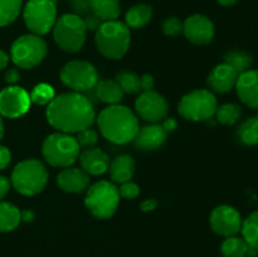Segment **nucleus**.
Returning <instances> with one entry per match:
<instances>
[{"label":"nucleus","mask_w":258,"mask_h":257,"mask_svg":"<svg viewBox=\"0 0 258 257\" xmlns=\"http://www.w3.org/2000/svg\"><path fill=\"white\" fill-rule=\"evenodd\" d=\"M8 62H9V57L5 52L0 50V71L4 70L5 67L8 66Z\"/></svg>","instance_id":"obj_45"},{"label":"nucleus","mask_w":258,"mask_h":257,"mask_svg":"<svg viewBox=\"0 0 258 257\" xmlns=\"http://www.w3.org/2000/svg\"><path fill=\"white\" fill-rule=\"evenodd\" d=\"M183 33L193 44H208L214 38V24L206 15L194 14L183 23Z\"/></svg>","instance_id":"obj_15"},{"label":"nucleus","mask_w":258,"mask_h":257,"mask_svg":"<svg viewBox=\"0 0 258 257\" xmlns=\"http://www.w3.org/2000/svg\"><path fill=\"white\" fill-rule=\"evenodd\" d=\"M141 91H151L154 87V78L151 75H144L140 77Z\"/></svg>","instance_id":"obj_40"},{"label":"nucleus","mask_w":258,"mask_h":257,"mask_svg":"<svg viewBox=\"0 0 258 257\" xmlns=\"http://www.w3.org/2000/svg\"><path fill=\"white\" fill-rule=\"evenodd\" d=\"M10 52L13 62L18 67L30 70L44 59L47 54V44L40 35L25 34L13 43Z\"/></svg>","instance_id":"obj_10"},{"label":"nucleus","mask_w":258,"mask_h":257,"mask_svg":"<svg viewBox=\"0 0 258 257\" xmlns=\"http://www.w3.org/2000/svg\"><path fill=\"white\" fill-rule=\"evenodd\" d=\"M211 227L217 234L224 237L236 236L241 232L242 218L234 207L219 206L211 214Z\"/></svg>","instance_id":"obj_13"},{"label":"nucleus","mask_w":258,"mask_h":257,"mask_svg":"<svg viewBox=\"0 0 258 257\" xmlns=\"http://www.w3.org/2000/svg\"><path fill=\"white\" fill-rule=\"evenodd\" d=\"M161 126H163V128L166 131V133H171V131H174L176 128V121L174 120V118L169 117L164 121Z\"/></svg>","instance_id":"obj_44"},{"label":"nucleus","mask_w":258,"mask_h":257,"mask_svg":"<svg viewBox=\"0 0 258 257\" xmlns=\"http://www.w3.org/2000/svg\"><path fill=\"white\" fill-rule=\"evenodd\" d=\"M138 115L148 122L156 123L166 118L169 111L168 101L155 91H144L135 102Z\"/></svg>","instance_id":"obj_12"},{"label":"nucleus","mask_w":258,"mask_h":257,"mask_svg":"<svg viewBox=\"0 0 258 257\" xmlns=\"http://www.w3.org/2000/svg\"><path fill=\"white\" fill-rule=\"evenodd\" d=\"M163 32L168 37H176L183 32V22L176 17H170L164 20Z\"/></svg>","instance_id":"obj_35"},{"label":"nucleus","mask_w":258,"mask_h":257,"mask_svg":"<svg viewBox=\"0 0 258 257\" xmlns=\"http://www.w3.org/2000/svg\"><path fill=\"white\" fill-rule=\"evenodd\" d=\"M241 233L248 246L258 248V211L251 213L244 221H242Z\"/></svg>","instance_id":"obj_31"},{"label":"nucleus","mask_w":258,"mask_h":257,"mask_svg":"<svg viewBox=\"0 0 258 257\" xmlns=\"http://www.w3.org/2000/svg\"><path fill=\"white\" fill-rule=\"evenodd\" d=\"M42 153L48 164L57 168H68L80 155V145L76 138L66 133H55L45 138Z\"/></svg>","instance_id":"obj_4"},{"label":"nucleus","mask_w":258,"mask_h":257,"mask_svg":"<svg viewBox=\"0 0 258 257\" xmlns=\"http://www.w3.org/2000/svg\"><path fill=\"white\" fill-rule=\"evenodd\" d=\"M87 29L83 19L76 14H63L55 20L53 37L58 47L67 53H77L83 47Z\"/></svg>","instance_id":"obj_6"},{"label":"nucleus","mask_w":258,"mask_h":257,"mask_svg":"<svg viewBox=\"0 0 258 257\" xmlns=\"http://www.w3.org/2000/svg\"><path fill=\"white\" fill-rule=\"evenodd\" d=\"M238 73L227 63H221L211 71L208 76V86L218 93H227L236 87Z\"/></svg>","instance_id":"obj_17"},{"label":"nucleus","mask_w":258,"mask_h":257,"mask_svg":"<svg viewBox=\"0 0 258 257\" xmlns=\"http://www.w3.org/2000/svg\"><path fill=\"white\" fill-rule=\"evenodd\" d=\"M19 72H18L17 68H12V70L8 71L7 73H5V81H7L8 83H15L19 81Z\"/></svg>","instance_id":"obj_43"},{"label":"nucleus","mask_w":258,"mask_h":257,"mask_svg":"<svg viewBox=\"0 0 258 257\" xmlns=\"http://www.w3.org/2000/svg\"><path fill=\"white\" fill-rule=\"evenodd\" d=\"M237 95L251 108H258V70L241 73L236 83Z\"/></svg>","instance_id":"obj_16"},{"label":"nucleus","mask_w":258,"mask_h":257,"mask_svg":"<svg viewBox=\"0 0 258 257\" xmlns=\"http://www.w3.org/2000/svg\"><path fill=\"white\" fill-rule=\"evenodd\" d=\"M23 0H0V27L14 22L20 14Z\"/></svg>","instance_id":"obj_30"},{"label":"nucleus","mask_w":258,"mask_h":257,"mask_svg":"<svg viewBox=\"0 0 258 257\" xmlns=\"http://www.w3.org/2000/svg\"><path fill=\"white\" fill-rule=\"evenodd\" d=\"M120 203L117 186L110 181L101 180L88 188L85 204L88 211L98 219H107L115 214Z\"/></svg>","instance_id":"obj_7"},{"label":"nucleus","mask_w":258,"mask_h":257,"mask_svg":"<svg viewBox=\"0 0 258 257\" xmlns=\"http://www.w3.org/2000/svg\"><path fill=\"white\" fill-rule=\"evenodd\" d=\"M20 218L23 219V221L28 222V221H32L33 218H34V214L32 213V212L29 211H25V212H20Z\"/></svg>","instance_id":"obj_46"},{"label":"nucleus","mask_w":258,"mask_h":257,"mask_svg":"<svg viewBox=\"0 0 258 257\" xmlns=\"http://www.w3.org/2000/svg\"><path fill=\"white\" fill-rule=\"evenodd\" d=\"M115 82L120 86L123 93L135 95L141 91L140 77L131 71H121L116 75Z\"/></svg>","instance_id":"obj_29"},{"label":"nucleus","mask_w":258,"mask_h":257,"mask_svg":"<svg viewBox=\"0 0 258 257\" xmlns=\"http://www.w3.org/2000/svg\"><path fill=\"white\" fill-rule=\"evenodd\" d=\"M60 80L76 92H86L96 87L98 73L95 66L86 60H71L60 70Z\"/></svg>","instance_id":"obj_11"},{"label":"nucleus","mask_w":258,"mask_h":257,"mask_svg":"<svg viewBox=\"0 0 258 257\" xmlns=\"http://www.w3.org/2000/svg\"><path fill=\"white\" fill-rule=\"evenodd\" d=\"M10 160H12V155H10L9 149L0 145V170L7 168L10 164Z\"/></svg>","instance_id":"obj_39"},{"label":"nucleus","mask_w":258,"mask_h":257,"mask_svg":"<svg viewBox=\"0 0 258 257\" xmlns=\"http://www.w3.org/2000/svg\"><path fill=\"white\" fill-rule=\"evenodd\" d=\"M3 135H4V123H3L2 116H0V139L3 138Z\"/></svg>","instance_id":"obj_48"},{"label":"nucleus","mask_w":258,"mask_h":257,"mask_svg":"<svg viewBox=\"0 0 258 257\" xmlns=\"http://www.w3.org/2000/svg\"><path fill=\"white\" fill-rule=\"evenodd\" d=\"M52 2H57V0H52Z\"/></svg>","instance_id":"obj_49"},{"label":"nucleus","mask_w":258,"mask_h":257,"mask_svg":"<svg viewBox=\"0 0 258 257\" xmlns=\"http://www.w3.org/2000/svg\"><path fill=\"white\" fill-rule=\"evenodd\" d=\"M118 193H120V197H123L126 199H134L140 193V188H139L138 184L126 181V183L121 184L120 189H118Z\"/></svg>","instance_id":"obj_36"},{"label":"nucleus","mask_w":258,"mask_h":257,"mask_svg":"<svg viewBox=\"0 0 258 257\" xmlns=\"http://www.w3.org/2000/svg\"><path fill=\"white\" fill-rule=\"evenodd\" d=\"M159 206V202L155 201V199H148V201L143 202L140 206L141 211L143 212H151L154 209H156V207Z\"/></svg>","instance_id":"obj_41"},{"label":"nucleus","mask_w":258,"mask_h":257,"mask_svg":"<svg viewBox=\"0 0 258 257\" xmlns=\"http://www.w3.org/2000/svg\"><path fill=\"white\" fill-rule=\"evenodd\" d=\"M96 95L102 102L108 105H118L122 101L123 92L120 86L111 80H103L96 85Z\"/></svg>","instance_id":"obj_23"},{"label":"nucleus","mask_w":258,"mask_h":257,"mask_svg":"<svg viewBox=\"0 0 258 257\" xmlns=\"http://www.w3.org/2000/svg\"><path fill=\"white\" fill-rule=\"evenodd\" d=\"M248 244L243 238L232 236L227 237L221 246V252L223 257H247Z\"/></svg>","instance_id":"obj_27"},{"label":"nucleus","mask_w":258,"mask_h":257,"mask_svg":"<svg viewBox=\"0 0 258 257\" xmlns=\"http://www.w3.org/2000/svg\"><path fill=\"white\" fill-rule=\"evenodd\" d=\"M239 141L247 146L258 145V117H249L241 123L237 131Z\"/></svg>","instance_id":"obj_28"},{"label":"nucleus","mask_w":258,"mask_h":257,"mask_svg":"<svg viewBox=\"0 0 258 257\" xmlns=\"http://www.w3.org/2000/svg\"><path fill=\"white\" fill-rule=\"evenodd\" d=\"M29 97H30V102H34L40 106L48 105V103L54 98V91H53V88L50 87L49 85L40 83V85L35 86V87L33 88Z\"/></svg>","instance_id":"obj_33"},{"label":"nucleus","mask_w":258,"mask_h":257,"mask_svg":"<svg viewBox=\"0 0 258 257\" xmlns=\"http://www.w3.org/2000/svg\"><path fill=\"white\" fill-rule=\"evenodd\" d=\"M29 106V95L22 87L10 86L0 92V116L17 118L24 115Z\"/></svg>","instance_id":"obj_14"},{"label":"nucleus","mask_w":258,"mask_h":257,"mask_svg":"<svg viewBox=\"0 0 258 257\" xmlns=\"http://www.w3.org/2000/svg\"><path fill=\"white\" fill-rule=\"evenodd\" d=\"M166 139V131L163 126L158 123L144 126L139 128L135 139L133 140L134 146L140 151H150L160 148Z\"/></svg>","instance_id":"obj_18"},{"label":"nucleus","mask_w":258,"mask_h":257,"mask_svg":"<svg viewBox=\"0 0 258 257\" xmlns=\"http://www.w3.org/2000/svg\"><path fill=\"white\" fill-rule=\"evenodd\" d=\"M20 221V211L17 207L7 202H0V232L13 231Z\"/></svg>","instance_id":"obj_26"},{"label":"nucleus","mask_w":258,"mask_h":257,"mask_svg":"<svg viewBox=\"0 0 258 257\" xmlns=\"http://www.w3.org/2000/svg\"><path fill=\"white\" fill-rule=\"evenodd\" d=\"M217 98L208 90H194L180 100L178 111L185 120L207 121L216 113Z\"/></svg>","instance_id":"obj_8"},{"label":"nucleus","mask_w":258,"mask_h":257,"mask_svg":"<svg viewBox=\"0 0 258 257\" xmlns=\"http://www.w3.org/2000/svg\"><path fill=\"white\" fill-rule=\"evenodd\" d=\"M96 47L103 57L108 59H120L130 47L131 35L125 23L107 20L96 30Z\"/></svg>","instance_id":"obj_3"},{"label":"nucleus","mask_w":258,"mask_h":257,"mask_svg":"<svg viewBox=\"0 0 258 257\" xmlns=\"http://www.w3.org/2000/svg\"><path fill=\"white\" fill-rule=\"evenodd\" d=\"M57 183L66 193H83L88 189L90 178L83 169L67 168L58 174Z\"/></svg>","instance_id":"obj_19"},{"label":"nucleus","mask_w":258,"mask_h":257,"mask_svg":"<svg viewBox=\"0 0 258 257\" xmlns=\"http://www.w3.org/2000/svg\"><path fill=\"white\" fill-rule=\"evenodd\" d=\"M217 121L222 125L232 126L241 118L242 108L236 103H224L217 107Z\"/></svg>","instance_id":"obj_32"},{"label":"nucleus","mask_w":258,"mask_h":257,"mask_svg":"<svg viewBox=\"0 0 258 257\" xmlns=\"http://www.w3.org/2000/svg\"><path fill=\"white\" fill-rule=\"evenodd\" d=\"M47 120L60 133L78 134L88 128L96 117L95 108L80 92L62 93L48 103Z\"/></svg>","instance_id":"obj_1"},{"label":"nucleus","mask_w":258,"mask_h":257,"mask_svg":"<svg viewBox=\"0 0 258 257\" xmlns=\"http://www.w3.org/2000/svg\"><path fill=\"white\" fill-rule=\"evenodd\" d=\"M28 29L37 35H44L54 27L57 8L52 0H29L23 10Z\"/></svg>","instance_id":"obj_9"},{"label":"nucleus","mask_w":258,"mask_h":257,"mask_svg":"<svg viewBox=\"0 0 258 257\" xmlns=\"http://www.w3.org/2000/svg\"><path fill=\"white\" fill-rule=\"evenodd\" d=\"M70 7L73 14L78 15V17L87 15L88 13H91L90 0H70Z\"/></svg>","instance_id":"obj_37"},{"label":"nucleus","mask_w":258,"mask_h":257,"mask_svg":"<svg viewBox=\"0 0 258 257\" xmlns=\"http://www.w3.org/2000/svg\"><path fill=\"white\" fill-rule=\"evenodd\" d=\"M223 63L231 66L238 75H241L251 70L253 65V57L244 50H229L224 54Z\"/></svg>","instance_id":"obj_25"},{"label":"nucleus","mask_w":258,"mask_h":257,"mask_svg":"<svg viewBox=\"0 0 258 257\" xmlns=\"http://www.w3.org/2000/svg\"><path fill=\"white\" fill-rule=\"evenodd\" d=\"M257 117H258V115H257Z\"/></svg>","instance_id":"obj_50"},{"label":"nucleus","mask_w":258,"mask_h":257,"mask_svg":"<svg viewBox=\"0 0 258 257\" xmlns=\"http://www.w3.org/2000/svg\"><path fill=\"white\" fill-rule=\"evenodd\" d=\"M80 163L83 170L91 175H101L106 173L110 165L107 154L97 148L85 149L80 154Z\"/></svg>","instance_id":"obj_20"},{"label":"nucleus","mask_w":258,"mask_h":257,"mask_svg":"<svg viewBox=\"0 0 258 257\" xmlns=\"http://www.w3.org/2000/svg\"><path fill=\"white\" fill-rule=\"evenodd\" d=\"M76 140H77L80 148H85V149L95 148V145L98 141V134L90 127L85 128V130L80 131V133L77 134Z\"/></svg>","instance_id":"obj_34"},{"label":"nucleus","mask_w":258,"mask_h":257,"mask_svg":"<svg viewBox=\"0 0 258 257\" xmlns=\"http://www.w3.org/2000/svg\"><path fill=\"white\" fill-rule=\"evenodd\" d=\"M217 2L221 5H223V7H232V5L237 4L238 0H217Z\"/></svg>","instance_id":"obj_47"},{"label":"nucleus","mask_w":258,"mask_h":257,"mask_svg":"<svg viewBox=\"0 0 258 257\" xmlns=\"http://www.w3.org/2000/svg\"><path fill=\"white\" fill-rule=\"evenodd\" d=\"M82 19H83V23H85V25H86V29L90 30V32H96V30L101 27V24L105 22V20H102L101 18H98L96 14H93L92 12L88 13L87 15H85V18H82Z\"/></svg>","instance_id":"obj_38"},{"label":"nucleus","mask_w":258,"mask_h":257,"mask_svg":"<svg viewBox=\"0 0 258 257\" xmlns=\"http://www.w3.org/2000/svg\"><path fill=\"white\" fill-rule=\"evenodd\" d=\"M48 181L45 166L37 159H28L18 164L12 173V184L23 196H35Z\"/></svg>","instance_id":"obj_5"},{"label":"nucleus","mask_w":258,"mask_h":257,"mask_svg":"<svg viewBox=\"0 0 258 257\" xmlns=\"http://www.w3.org/2000/svg\"><path fill=\"white\" fill-rule=\"evenodd\" d=\"M108 171L113 183L122 184L130 181L135 171V161L130 155H118L110 163Z\"/></svg>","instance_id":"obj_21"},{"label":"nucleus","mask_w":258,"mask_h":257,"mask_svg":"<svg viewBox=\"0 0 258 257\" xmlns=\"http://www.w3.org/2000/svg\"><path fill=\"white\" fill-rule=\"evenodd\" d=\"M10 189V181L5 176L0 175V199L4 198Z\"/></svg>","instance_id":"obj_42"},{"label":"nucleus","mask_w":258,"mask_h":257,"mask_svg":"<svg viewBox=\"0 0 258 257\" xmlns=\"http://www.w3.org/2000/svg\"><path fill=\"white\" fill-rule=\"evenodd\" d=\"M97 123L103 138L118 145L133 141L139 131V121L135 113L121 105L105 108L98 115Z\"/></svg>","instance_id":"obj_2"},{"label":"nucleus","mask_w":258,"mask_h":257,"mask_svg":"<svg viewBox=\"0 0 258 257\" xmlns=\"http://www.w3.org/2000/svg\"><path fill=\"white\" fill-rule=\"evenodd\" d=\"M153 18V8L148 4H135L127 10L125 15L126 25L134 29H140L145 27Z\"/></svg>","instance_id":"obj_22"},{"label":"nucleus","mask_w":258,"mask_h":257,"mask_svg":"<svg viewBox=\"0 0 258 257\" xmlns=\"http://www.w3.org/2000/svg\"><path fill=\"white\" fill-rule=\"evenodd\" d=\"M91 12L102 20H116L120 15V0H90Z\"/></svg>","instance_id":"obj_24"}]
</instances>
